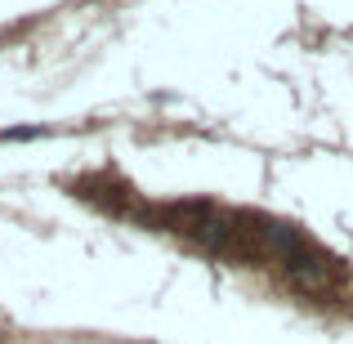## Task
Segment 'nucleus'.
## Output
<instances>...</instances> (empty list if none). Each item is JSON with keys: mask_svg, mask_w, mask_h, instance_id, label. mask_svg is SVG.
<instances>
[]
</instances>
